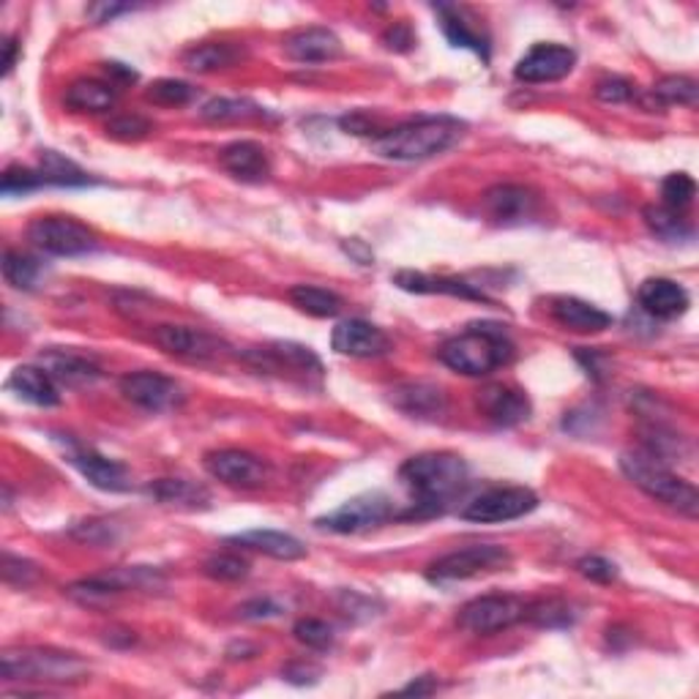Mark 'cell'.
<instances>
[{"label": "cell", "mask_w": 699, "mask_h": 699, "mask_svg": "<svg viewBox=\"0 0 699 699\" xmlns=\"http://www.w3.org/2000/svg\"><path fill=\"white\" fill-rule=\"evenodd\" d=\"M400 479L413 492V509L400 514L402 520H424L443 514L445 505L462 495L470 481L467 462L456 454H419L400 467Z\"/></svg>", "instance_id": "6da1fadb"}, {"label": "cell", "mask_w": 699, "mask_h": 699, "mask_svg": "<svg viewBox=\"0 0 699 699\" xmlns=\"http://www.w3.org/2000/svg\"><path fill=\"white\" fill-rule=\"evenodd\" d=\"M440 361L449 370L467 377H486L514 358V342L509 339L503 325L473 323L462 334L451 336L437 350Z\"/></svg>", "instance_id": "7a4b0ae2"}, {"label": "cell", "mask_w": 699, "mask_h": 699, "mask_svg": "<svg viewBox=\"0 0 699 699\" xmlns=\"http://www.w3.org/2000/svg\"><path fill=\"white\" fill-rule=\"evenodd\" d=\"M465 129V120L451 116L415 118L383 131L375 140V150L377 156L391 161H424L454 148Z\"/></svg>", "instance_id": "3957f363"}, {"label": "cell", "mask_w": 699, "mask_h": 699, "mask_svg": "<svg viewBox=\"0 0 699 699\" xmlns=\"http://www.w3.org/2000/svg\"><path fill=\"white\" fill-rule=\"evenodd\" d=\"M620 470H623L626 479L642 490L644 495L659 500V503L670 505L678 514L697 520L699 514V495L697 486L691 481L680 479L678 473H672L661 456L650 454L648 449H631L620 454Z\"/></svg>", "instance_id": "277c9868"}, {"label": "cell", "mask_w": 699, "mask_h": 699, "mask_svg": "<svg viewBox=\"0 0 699 699\" xmlns=\"http://www.w3.org/2000/svg\"><path fill=\"white\" fill-rule=\"evenodd\" d=\"M90 664L80 653L56 648H14L0 656L3 680H33V683H80Z\"/></svg>", "instance_id": "5b68a950"}, {"label": "cell", "mask_w": 699, "mask_h": 699, "mask_svg": "<svg viewBox=\"0 0 699 699\" xmlns=\"http://www.w3.org/2000/svg\"><path fill=\"white\" fill-rule=\"evenodd\" d=\"M28 240L52 257H82L99 249V238L75 216H39L30 221Z\"/></svg>", "instance_id": "8992f818"}, {"label": "cell", "mask_w": 699, "mask_h": 699, "mask_svg": "<svg viewBox=\"0 0 699 699\" xmlns=\"http://www.w3.org/2000/svg\"><path fill=\"white\" fill-rule=\"evenodd\" d=\"M511 565V552L500 544H470L437 558L426 577L432 582H460L481 574H495Z\"/></svg>", "instance_id": "52a82bcc"}, {"label": "cell", "mask_w": 699, "mask_h": 699, "mask_svg": "<svg viewBox=\"0 0 699 699\" xmlns=\"http://www.w3.org/2000/svg\"><path fill=\"white\" fill-rule=\"evenodd\" d=\"M535 509H539V495L528 486H498V490H486L470 500L460 516L475 524H500L520 520Z\"/></svg>", "instance_id": "ba28073f"}, {"label": "cell", "mask_w": 699, "mask_h": 699, "mask_svg": "<svg viewBox=\"0 0 699 699\" xmlns=\"http://www.w3.org/2000/svg\"><path fill=\"white\" fill-rule=\"evenodd\" d=\"M396 520L394 503L383 492H364V495L347 500L345 505H339L331 514L315 520L321 530H331V533H364V530L380 528V524Z\"/></svg>", "instance_id": "9c48e42d"}, {"label": "cell", "mask_w": 699, "mask_h": 699, "mask_svg": "<svg viewBox=\"0 0 699 699\" xmlns=\"http://www.w3.org/2000/svg\"><path fill=\"white\" fill-rule=\"evenodd\" d=\"M524 610H528V601L516 595H481L462 607L456 623L470 634L490 637L524 620Z\"/></svg>", "instance_id": "30bf717a"}, {"label": "cell", "mask_w": 699, "mask_h": 699, "mask_svg": "<svg viewBox=\"0 0 699 699\" xmlns=\"http://www.w3.org/2000/svg\"><path fill=\"white\" fill-rule=\"evenodd\" d=\"M244 358L249 361L255 370L263 372H279L282 377L291 380H306L309 377H323V364L309 347L295 345V342H274V345L255 347L249 353H244Z\"/></svg>", "instance_id": "8fae6325"}, {"label": "cell", "mask_w": 699, "mask_h": 699, "mask_svg": "<svg viewBox=\"0 0 699 699\" xmlns=\"http://www.w3.org/2000/svg\"><path fill=\"white\" fill-rule=\"evenodd\" d=\"M203 465L208 470L210 479L235 486V490H257L268 479V465L257 460L255 454L240 449L210 451V454H205Z\"/></svg>", "instance_id": "7c38bea8"}, {"label": "cell", "mask_w": 699, "mask_h": 699, "mask_svg": "<svg viewBox=\"0 0 699 699\" xmlns=\"http://www.w3.org/2000/svg\"><path fill=\"white\" fill-rule=\"evenodd\" d=\"M120 394L131 405L148 410V413H167L184 402V388L173 377L159 375V372H129L120 377Z\"/></svg>", "instance_id": "4fadbf2b"}, {"label": "cell", "mask_w": 699, "mask_h": 699, "mask_svg": "<svg viewBox=\"0 0 699 699\" xmlns=\"http://www.w3.org/2000/svg\"><path fill=\"white\" fill-rule=\"evenodd\" d=\"M577 66V52L565 45H535L514 66V77L528 86L558 82L569 77Z\"/></svg>", "instance_id": "5bb4252c"}, {"label": "cell", "mask_w": 699, "mask_h": 699, "mask_svg": "<svg viewBox=\"0 0 699 699\" xmlns=\"http://www.w3.org/2000/svg\"><path fill=\"white\" fill-rule=\"evenodd\" d=\"M154 342L165 353L175 355L184 361H216L227 353V345L216 339L214 334L200 328H189V325H156Z\"/></svg>", "instance_id": "9a60e30c"}, {"label": "cell", "mask_w": 699, "mask_h": 699, "mask_svg": "<svg viewBox=\"0 0 699 699\" xmlns=\"http://www.w3.org/2000/svg\"><path fill=\"white\" fill-rule=\"evenodd\" d=\"M481 208H484V214L490 216L495 225L514 227L533 219L535 210H539V197H535V191L528 189V186L498 184L484 191Z\"/></svg>", "instance_id": "2e32d148"}, {"label": "cell", "mask_w": 699, "mask_h": 699, "mask_svg": "<svg viewBox=\"0 0 699 699\" xmlns=\"http://www.w3.org/2000/svg\"><path fill=\"white\" fill-rule=\"evenodd\" d=\"M331 347L350 358H380L391 350V339L383 328L370 321H342L331 334Z\"/></svg>", "instance_id": "e0dca14e"}, {"label": "cell", "mask_w": 699, "mask_h": 699, "mask_svg": "<svg viewBox=\"0 0 699 699\" xmlns=\"http://www.w3.org/2000/svg\"><path fill=\"white\" fill-rule=\"evenodd\" d=\"M479 410L484 419H490L492 424L498 426H516L522 421L530 419V400L528 394L514 385H505V383H492L484 385L479 391Z\"/></svg>", "instance_id": "ac0fdd59"}, {"label": "cell", "mask_w": 699, "mask_h": 699, "mask_svg": "<svg viewBox=\"0 0 699 699\" xmlns=\"http://www.w3.org/2000/svg\"><path fill=\"white\" fill-rule=\"evenodd\" d=\"M285 56L295 63H328L342 56V41L328 28H301L285 39Z\"/></svg>", "instance_id": "d6986e66"}, {"label": "cell", "mask_w": 699, "mask_h": 699, "mask_svg": "<svg viewBox=\"0 0 699 699\" xmlns=\"http://www.w3.org/2000/svg\"><path fill=\"white\" fill-rule=\"evenodd\" d=\"M637 301L650 317H659V321H672V317L683 315L691 304L689 291L675 279H664V276L644 279L640 291H637Z\"/></svg>", "instance_id": "ffe728a7"}, {"label": "cell", "mask_w": 699, "mask_h": 699, "mask_svg": "<svg viewBox=\"0 0 699 699\" xmlns=\"http://www.w3.org/2000/svg\"><path fill=\"white\" fill-rule=\"evenodd\" d=\"M6 388L14 391L22 402L36 407H56L60 405V388L45 366H17L6 380Z\"/></svg>", "instance_id": "44dd1931"}, {"label": "cell", "mask_w": 699, "mask_h": 699, "mask_svg": "<svg viewBox=\"0 0 699 699\" xmlns=\"http://www.w3.org/2000/svg\"><path fill=\"white\" fill-rule=\"evenodd\" d=\"M39 361L50 372V377L66 388H80V385H90L101 377V370L93 361L71 353V350H45Z\"/></svg>", "instance_id": "7402d4cb"}, {"label": "cell", "mask_w": 699, "mask_h": 699, "mask_svg": "<svg viewBox=\"0 0 699 699\" xmlns=\"http://www.w3.org/2000/svg\"><path fill=\"white\" fill-rule=\"evenodd\" d=\"M219 165L225 167L233 178L244 180V184H260V180L268 178L270 173L268 154H265L263 146H257V142L252 140H238L230 142L227 148H221Z\"/></svg>", "instance_id": "603a6c76"}, {"label": "cell", "mask_w": 699, "mask_h": 699, "mask_svg": "<svg viewBox=\"0 0 699 699\" xmlns=\"http://www.w3.org/2000/svg\"><path fill=\"white\" fill-rule=\"evenodd\" d=\"M227 544H238V547H244V550L263 552L274 560H285V563L306 558L304 541H298L291 533H282V530H263V528L244 530V533L230 535Z\"/></svg>", "instance_id": "cb8c5ba5"}, {"label": "cell", "mask_w": 699, "mask_h": 699, "mask_svg": "<svg viewBox=\"0 0 699 699\" xmlns=\"http://www.w3.org/2000/svg\"><path fill=\"white\" fill-rule=\"evenodd\" d=\"M552 317L563 328L577 331V334H601L612 325V315H607L599 306L588 304L582 298H571V295H560L552 301Z\"/></svg>", "instance_id": "d4e9b609"}, {"label": "cell", "mask_w": 699, "mask_h": 699, "mask_svg": "<svg viewBox=\"0 0 699 699\" xmlns=\"http://www.w3.org/2000/svg\"><path fill=\"white\" fill-rule=\"evenodd\" d=\"M69 462L80 470L82 475L96 486V490L105 492H126L131 486L129 473H126L124 465L118 462L107 460V456L93 454V451L86 449H71L69 451Z\"/></svg>", "instance_id": "484cf974"}, {"label": "cell", "mask_w": 699, "mask_h": 699, "mask_svg": "<svg viewBox=\"0 0 699 699\" xmlns=\"http://www.w3.org/2000/svg\"><path fill=\"white\" fill-rule=\"evenodd\" d=\"M391 405L410 419H437L445 413V394L430 383H405L391 391Z\"/></svg>", "instance_id": "4316f807"}, {"label": "cell", "mask_w": 699, "mask_h": 699, "mask_svg": "<svg viewBox=\"0 0 699 699\" xmlns=\"http://www.w3.org/2000/svg\"><path fill=\"white\" fill-rule=\"evenodd\" d=\"M440 17V28H443L445 39L454 47H465V50H473L475 56H484V60H490V39L481 33L479 28L465 17V9H456V6H432Z\"/></svg>", "instance_id": "83f0119b"}, {"label": "cell", "mask_w": 699, "mask_h": 699, "mask_svg": "<svg viewBox=\"0 0 699 699\" xmlns=\"http://www.w3.org/2000/svg\"><path fill=\"white\" fill-rule=\"evenodd\" d=\"M394 285L400 291L407 293H419V295H454V298H470V301H486V295L481 291H475L473 285L462 279H443V276H426V274H415V270H400L394 274Z\"/></svg>", "instance_id": "f1b7e54d"}, {"label": "cell", "mask_w": 699, "mask_h": 699, "mask_svg": "<svg viewBox=\"0 0 699 699\" xmlns=\"http://www.w3.org/2000/svg\"><path fill=\"white\" fill-rule=\"evenodd\" d=\"M116 88L110 82L101 80H77L66 88L63 105L71 112H90V116H99L116 107Z\"/></svg>", "instance_id": "f546056e"}, {"label": "cell", "mask_w": 699, "mask_h": 699, "mask_svg": "<svg viewBox=\"0 0 699 699\" xmlns=\"http://www.w3.org/2000/svg\"><path fill=\"white\" fill-rule=\"evenodd\" d=\"M148 495L159 500L161 505H175V509H208L210 495L208 490L195 481L184 479H159L154 484H148Z\"/></svg>", "instance_id": "4dcf8cb0"}, {"label": "cell", "mask_w": 699, "mask_h": 699, "mask_svg": "<svg viewBox=\"0 0 699 699\" xmlns=\"http://www.w3.org/2000/svg\"><path fill=\"white\" fill-rule=\"evenodd\" d=\"M240 47L227 45V41H205V45H195L191 50L184 52V66L191 71H200V75H208V71H219V69H230L240 60Z\"/></svg>", "instance_id": "1f68e13d"}, {"label": "cell", "mask_w": 699, "mask_h": 699, "mask_svg": "<svg viewBox=\"0 0 699 699\" xmlns=\"http://www.w3.org/2000/svg\"><path fill=\"white\" fill-rule=\"evenodd\" d=\"M287 298H291L295 309L304 312V315L309 317H321V321H325V317H336L342 312V306H345V301H342L334 291H325V287L317 285H295L291 287V293H287Z\"/></svg>", "instance_id": "d6a6232c"}, {"label": "cell", "mask_w": 699, "mask_h": 699, "mask_svg": "<svg viewBox=\"0 0 699 699\" xmlns=\"http://www.w3.org/2000/svg\"><path fill=\"white\" fill-rule=\"evenodd\" d=\"M39 175L45 186H88L93 180L88 178L86 170L69 161L56 150H41L39 154Z\"/></svg>", "instance_id": "836d02e7"}, {"label": "cell", "mask_w": 699, "mask_h": 699, "mask_svg": "<svg viewBox=\"0 0 699 699\" xmlns=\"http://www.w3.org/2000/svg\"><path fill=\"white\" fill-rule=\"evenodd\" d=\"M263 116V107L246 99H210L200 110V118L208 124H238V120H255Z\"/></svg>", "instance_id": "e575fe53"}, {"label": "cell", "mask_w": 699, "mask_h": 699, "mask_svg": "<svg viewBox=\"0 0 699 699\" xmlns=\"http://www.w3.org/2000/svg\"><path fill=\"white\" fill-rule=\"evenodd\" d=\"M3 279L14 291H33L41 279V263L36 257L22 255V252L9 249L3 255Z\"/></svg>", "instance_id": "d590c367"}, {"label": "cell", "mask_w": 699, "mask_h": 699, "mask_svg": "<svg viewBox=\"0 0 699 699\" xmlns=\"http://www.w3.org/2000/svg\"><path fill=\"white\" fill-rule=\"evenodd\" d=\"M653 96L661 105H680V107H697L699 101V86L697 80L686 75H670L661 77L653 86Z\"/></svg>", "instance_id": "8d00e7d4"}, {"label": "cell", "mask_w": 699, "mask_h": 699, "mask_svg": "<svg viewBox=\"0 0 699 699\" xmlns=\"http://www.w3.org/2000/svg\"><path fill=\"white\" fill-rule=\"evenodd\" d=\"M524 620H530L533 626H541V629H569L574 623V612H571V607L565 601L544 599L528 604Z\"/></svg>", "instance_id": "74e56055"}, {"label": "cell", "mask_w": 699, "mask_h": 699, "mask_svg": "<svg viewBox=\"0 0 699 699\" xmlns=\"http://www.w3.org/2000/svg\"><path fill=\"white\" fill-rule=\"evenodd\" d=\"M197 88L184 80H156L154 86L146 90V99L159 107H184L195 101Z\"/></svg>", "instance_id": "f35d334b"}, {"label": "cell", "mask_w": 699, "mask_h": 699, "mask_svg": "<svg viewBox=\"0 0 699 699\" xmlns=\"http://www.w3.org/2000/svg\"><path fill=\"white\" fill-rule=\"evenodd\" d=\"M661 197H664V205L670 210H683L695 203L697 197V184L691 175L686 173H672L667 175L664 184H661Z\"/></svg>", "instance_id": "ab89813d"}, {"label": "cell", "mask_w": 699, "mask_h": 699, "mask_svg": "<svg viewBox=\"0 0 699 699\" xmlns=\"http://www.w3.org/2000/svg\"><path fill=\"white\" fill-rule=\"evenodd\" d=\"M203 574L210 577V580L216 582H238L244 580L246 574H249V563H246L244 558H238V554H214V558H208L203 563Z\"/></svg>", "instance_id": "60d3db41"}, {"label": "cell", "mask_w": 699, "mask_h": 699, "mask_svg": "<svg viewBox=\"0 0 699 699\" xmlns=\"http://www.w3.org/2000/svg\"><path fill=\"white\" fill-rule=\"evenodd\" d=\"M644 221H648L650 230L664 240H675L683 233H689V227L683 225L678 210H670L667 205H648V208H644Z\"/></svg>", "instance_id": "b9f144b4"}, {"label": "cell", "mask_w": 699, "mask_h": 699, "mask_svg": "<svg viewBox=\"0 0 699 699\" xmlns=\"http://www.w3.org/2000/svg\"><path fill=\"white\" fill-rule=\"evenodd\" d=\"M293 634L295 640L306 648H315V650H325L334 644V629H331L325 620L317 618H304L293 626Z\"/></svg>", "instance_id": "7bdbcfd3"}, {"label": "cell", "mask_w": 699, "mask_h": 699, "mask_svg": "<svg viewBox=\"0 0 699 699\" xmlns=\"http://www.w3.org/2000/svg\"><path fill=\"white\" fill-rule=\"evenodd\" d=\"M150 131H154V124L142 116H120L107 124V137H112V140H120V142L146 140Z\"/></svg>", "instance_id": "ee69618b"}, {"label": "cell", "mask_w": 699, "mask_h": 699, "mask_svg": "<svg viewBox=\"0 0 699 699\" xmlns=\"http://www.w3.org/2000/svg\"><path fill=\"white\" fill-rule=\"evenodd\" d=\"M39 186H45L39 170H28V167L11 165L9 170L3 173V195H26V191L39 189Z\"/></svg>", "instance_id": "f6af8a7d"}, {"label": "cell", "mask_w": 699, "mask_h": 699, "mask_svg": "<svg viewBox=\"0 0 699 699\" xmlns=\"http://www.w3.org/2000/svg\"><path fill=\"white\" fill-rule=\"evenodd\" d=\"M3 580L14 588H28L39 580V569L26 558H17V554L6 552L3 554Z\"/></svg>", "instance_id": "bcb514c9"}, {"label": "cell", "mask_w": 699, "mask_h": 699, "mask_svg": "<svg viewBox=\"0 0 699 699\" xmlns=\"http://www.w3.org/2000/svg\"><path fill=\"white\" fill-rule=\"evenodd\" d=\"M577 571L584 577V580L590 582H612L614 577H618V565L612 563V560L607 558H599V554H588V558H582L580 563H577Z\"/></svg>", "instance_id": "7dc6e473"}, {"label": "cell", "mask_w": 699, "mask_h": 699, "mask_svg": "<svg viewBox=\"0 0 699 699\" xmlns=\"http://www.w3.org/2000/svg\"><path fill=\"white\" fill-rule=\"evenodd\" d=\"M595 96H599L601 101H607V105H623V101L634 99L637 90L629 80H623V77H607V80H601L599 86H595Z\"/></svg>", "instance_id": "c3c4849f"}, {"label": "cell", "mask_w": 699, "mask_h": 699, "mask_svg": "<svg viewBox=\"0 0 699 699\" xmlns=\"http://www.w3.org/2000/svg\"><path fill=\"white\" fill-rule=\"evenodd\" d=\"M112 530H116V524L112 522L90 520V522L77 524V528L71 530V535H75V539H80V541H88V544H110Z\"/></svg>", "instance_id": "681fc988"}, {"label": "cell", "mask_w": 699, "mask_h": 699, "mask_svg": "<svg viewBox=\"0 0 699 699\" xmlns=\"http://www.w3.org/2000/svg\"><path fill=\"white\" fill-rule=\"evenodd\" d=\"M383 41H385V47H388V50L407 52V50H413L415 33H413V28L405 26V22H396V26H391L388 30H385Z\"/></svg>", "instance_id": "f907efd6"}, {"label": "cell", "mask_w": 699, "mask_h": 699, "mask_svg": "<svg viewBox=\"0 0 699 699\" xmlns=\"http://www.w3.org/2000/svg\"><path fill=\"white\" fill-rule=\"evenodd\" d=\"M238 612H240V618H246V620H263V618H276V614L282 612V607L274 604L270 599H255V601H246Z\"/></svg>", "instance_id": "816d5d0a"}, {"label": "cell", "mask_w": 699, "mask_h": 699, "mask_svg": "<svg viewBox=\"0 0 699 699\" xmlns=\"http://www.w3.org/2000/svg\"><path fill=\"white\" fill-rule=\"evenodd\" d=\"M342 129L347 131V135H355V137H370L375 135V120H370V116H364V112H353V116H345L339 120Z\"/></svg>", "instance_id": "f5cc1de1"}, {"label": "cell", "mask_w": 699, "mask_h": 699, "mask_svg": "<svg viewBox=\"0 0 699 699\" xmlns=\"http://www.w3.org/2000/svg\"><path fill=\"white\" fill-rule=\"evenodd\" d=\"M285 678L295 686L317 683V678H321V670H317V667H312V664H304V661H298V664L285 667Z\"/></svg>", "instance_id": "db71d44e"}, {"label": "cell", "mask_w": 699, "mask_h": 699, "mask_svg": "<svg viewBox=\"0 0 699 699\" xmlns=\"http://www.w3.org/2000/svg\"><path fill=\"white\" fill-rule=\"evenodd\" d=\"M437 689V680L432 678V675H421L419 680H413V683H407L405 689H400V695H410V697H426L432 695V691Z\"/></svg>", "instance_id": "11a10c76"}, {"label": "cell", "mask_w": 699, "mask_h": 699, "mask_svg": "<svg viewBox=\"0 0 699 699\" xmlns=\"http://www.w3.org/2000/svg\"><path fill=\"white\" fill-rule=\"evenodd\" d=\"M131 6H93L90 9V17H93L96 22H110L116 14H124V11H129Z\"/></svg>", "instance_id": "9f6ffc18"}, {"label": "cell", "mask_w": 699, "mask_h": 699, "mask_svg": "<svg viewBox=\"0 0 699 699\" xmlns=\"http://www.w3.org/2000/svg\"><path fill=\"white\" fill-rule=\"evenodd\" d=\"M3 50H6L3 75H11V69H14V60H17V39H6Z\"/></svg>", "instance_id": "6f0895ef"}, {"label": "cell", "mask_w": 699, "mask_h": 699, "mask_svg": "<svg viewBox=\"0 0 699 699\" xmlns=\"http://www.w3.org/2000/svg\"><path fill=\"white\" fill-rule=\"evenodd\" d=\"M107 71H110V75L120 77V80H126V82H135L137 80V71L126 69L124 63H107Z\"/></svg>", "instance_id": "680465c9"}]
</instances>
